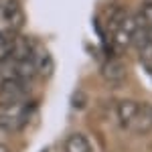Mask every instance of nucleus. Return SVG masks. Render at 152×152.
Returning a JSON list of instances; mask_svg holds the SVG:
<instances>
[{
    "mask_svg": "<svg viewBox=\"0 0 152 152\" xmlns=\"http://www.w3.org/2000/svg\"><path fill=\"white\" fill-rule=\"evenodd\" d=\"M140 105L138 102H132V99H120L116 105H114V118H116V124L120 128L128 130L132 128L134 120L140 112Z\"/></svg>",
    "mask_w": 152,
    "mask_h": 152,
    "instance_id": "4",
    "label": "nucleus"
},
{
    "mask_svg": "<svg viewBox=\"0 0 152 152\" xmlns=\"http://www.w3.org/2000/svg\"><path fill=\"white\" fill-rule=\"evenodd\" d=\"M28 57H31L33 65H35L37 75L49 77V75L53 73V57H51V53H49L43 45L33 43V45H31V55H28Z\"/></svg>",
    "mask_w": 152,
    "mask_h": 152,
    "instance_id": "5",
    "label": "nucleus"
},
{
    "mask_svg": "<svg viewBox=\"0 0 152 152\" xmlns=\"http://www.w3.org/2000/svg\"><path fill=\"white\" fill-rule=\"evenodd\" d=\"M33 116V104L18 102V104L2 105L0 107V132L4 134H16L28 124V120Z\"/></svg>",
    "mask_w": 152,
    "mask_h": 152,
    "instance_id": "2",
    "label": "nucleus"
},
{
    "mask_svg": "<svg viewBox=\"0 0 152 152\" xmlns=\"http://www.w3.org/2000/svg\"><path fill=\"white\" fill-rule=\"evenodd\" d=\"M132 130L138 134H146L152 130V107L150 105H140V112L132 124Z\"/></svg>",
    "mask_w": 152,
    "mask_h": 152,
    "instance_id": "8",
    "label": "nucleus"
},
{
    "mask_svg": "<svg viewBox=\"0 0 152 152\" xmlns=\"http://www.w3.org/2000/svg\"><path fill=\"white\" fill-rule=\"evenodd\" d=\"M136 20H138L140 24H144V26L152 28V0H150V2H146L140 10L136 12Z\"/></svg>",
    "mask_w": 152,
    "mask_h": 152,
    "instance_id": "10",
    "label": "nucleus"
},
{
    "mask_svg": "<svg viewBox=\"0 0 152 152\" xmlns=\"http://www.w3.org/2000/svg\"><path fill=\"white\" fill-rule=\"evenodd\" d=\"M63 150L65 152H94V148H91V142H89V138L85 134L75 132V134L67 136V140L63 144Z\"/></svg>",
    "mask_w": 152,
    "mask_h": 152,
    "instance_id": "7",
    "label": "nucleus"
},
{
    "mask_svg": "<svg viewBox=\"0 0 152 152\" xmlns=\"http://www.w3.org/2000/svg\"><path fill=\"white\" fill-rule=\"evenodd\" d=\"M134 26H136V14H130V12L112 14L107 23V41L116 53H122L130 47Z\"/></svg>",
    "mask_w": 152,
    "mask_h": 152,
    "instance_id": "1",
    "label": "nucleus"
},
{
    "mask_svg": "<svg viewBox=\"0 0 152 152\" xmlns=\"http://www.w3.org/2000/svg\"><path fill=\"white\" fill-rule=\"evenodd\" d=\"M102 75L110 85H120L126 79V67L116 59H107L104 63V67H102Z\"/></svg>",
    "mask_w": 152,
    "mask_h": 152,
    "instance_id": "6",
    "label": "nucleus"
},
{
    "mask_svg": "<svg viewBox=\"0 0 152 152\" xmlns=\"http://www.w3.org/2000/svg\"><path fill=\"white\" fill-rule=\"evenodd\" d=\"M41 152H49V150H47V148H45V150H41Z\"/></svg>",
    "mask_w": 152,
    "mask_h": 152,
    "instance_id": "12",
    "label": "nucleus"
},
{
    "mask_svg": "<svg viewBox=\"0 0 152 152\" xmlns=\"http://www.w3.org/2000/svg\"><path fill=\"white\" fill-rule=\"evenodd\" d=\"M0 152H10V148H8L6 144H2V142H0Z\"/></svg>",
    "mask_w": 152,
    "mask_h": 152,
    "instance_id": "11",
    "label": "nucleus"
},
{
    "mask_svg": "<svg viewBox=\"0 0 152 152\" xmlns=\"http://www.w3.org/2000/svg\"><path fill=\"white\" fill-rule=\"evenodd\" d=\"M28 83L20 81V79H10V81L0 83V107L2 105L18 104V102H26L28 99Z\"/></svg>",
    "mask_w": 152,
    "mask_h": 152,
    "instance_id": "3",
    "label": "nucleus"
},
{
    "mask_svg": "<svg viewBox=\"0 0 152 152\" xmlns=\"http://www.w3.org/2000/svg\"><path fill=\"white\" fill-rule=\"evenodd\" d=\"M16 37H18V33H16L14 28H8V26H6V28L0 31V61L10 55L12 45H14Z\"/></svg>",
    "mask_w": 152,
    "mask_h": 152,
    "instance_id": "9",
    "label": "nucleus"
}]
</instances>
